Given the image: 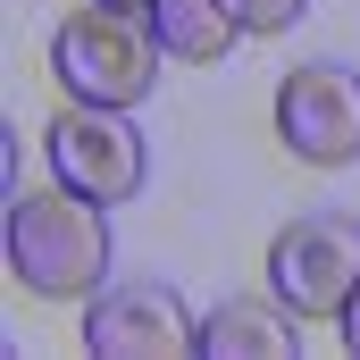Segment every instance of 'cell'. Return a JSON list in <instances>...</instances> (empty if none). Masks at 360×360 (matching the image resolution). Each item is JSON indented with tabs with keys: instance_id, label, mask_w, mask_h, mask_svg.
<instances>
[{
	"instance_id": "obj_4",
	"label": "cell",
	"mask_w": 360,
	"mask_h": 360,
	"mask_svg": "<svg viewBox=\"0 0 360 360\" xmlns=\"http://www.w3.org/2000/svg\"><path fill=\"white\" fill-rule=\"evenodd\" d=\"M42 151H51L59 184H68V193H84V201H101V210L134 201V193H143V176H151L143 134L126 126V109H101V101H68V109L51 117Z\"/></svg>"
},
{
	"instance_id": "obj_10",
	"label": "cell",
	"mask_w": 360,
	"mask_h": 360,
	"mask_svg": "<svg viewBox=\"0 0 360 360\" xmlns=\"http://www.w3.org/2000/svg\"><path fill=\"white\" fill-rule=\"evenodd\" d=\"M344 344H352V352H360V293H352V302H344Z\"/></svg>"
},
{
	"instance_id": "obj_1",
	"label": "cell",
	"mask_w": 360,
	"mask_h": 360,
	"mask_svg": "<svg viewBox=\"0 0 360 360\" xmlns=\"http://www.w3.org/2000/svg\"><path fill=\"white\" fill-rule=\"evenodd\" d=\"M8 269L42 302H92V285L109 276V218L84 193H25L8 210Z\"/></svg>"
},
{
	"instance_id": "obj_7",
	"label": "cell",
	"mask_w": 360,
	"mask_h": 360,
	"mask_svg": "<svg viewBox=\"0 0 360 360\" xmlns=\"http://www.w3.org/2000/svg\"><path fill=\"white\" fill-rule=\"evenodd\" d=\"M201 352L210 360H285V352H302V335H293L285 302H218L201 319Z\"/></svg>"
},
{
	"instance_id": "obj_9",
	"label": "cell",
	"mask_w": 360,
	"mask_h": 360,
	"mask_svg": "<svg viewBox=\"0 0 360 360\" xmlns=\"http://www.w3.org/2000/svg\"><path fill=\"white\" fill-rule=\"evenodd\" d=\"M302 8L310 0H226V17L243 34H285V25H302Z\"/></svg>"
},
{
	"instance_id": "obj_6",
	"label": "cell",
	"mask_w": 360,
	"mask_h": 360,
	"mask_svg": "<svg viewBox=\"0 0 360 360\" xmlns=\"http://www.w3.org/2000/svg\"><path fill=\"white\" fill-rule=\"evenodd\" d=\"M84 352H101V360H184V352H201V327L176 302V285L134 276V285H109V293L84 302Z\"/></svg>"
},
{
	"instance_id": "obj_11",
	"label": "cell",
	"mask_w": 360,
	"mask_h": 360,
	"mask_svg": "<svg viewBox=\"0 0 360 360\" xmlns=\"http://www.w3.org/2000/svg\"><path fill=\"white\" fill-rule=\"evenodd\" d=\"M109 8H151V0H109Z\"/></svg>"
},
{
	"instance_id": "obj_2",
	"label": "cell",
	"mask_w": 360,
	"mask_h": 360,
	"mask_svg": "<svg viewBox=\"0 0 360 360\" xmlns=\"http://www.w3.org/2000/svg\"><path fill=\"white\" fill-rule=\"evenodd\" d=\"M160 59H168V51H160L151 17H143V8H109V0L76 8V17L51 34V68H59V84L76 92V101H101V109H134V101H151Z\"/></svg>"
},
{
	"instance_id": "obj_3",
	"label": "cell",
	"mask_w": 360,
	"mask_h": 360,
	"mask_svg": "<svg viewBox=\"0 0 360 360\" xmlns=\"http://www.w3.org/2000/svg\"><path fill=\"white\" fill-rule=\"evenodd\" d=\"M269 285L293 319H344L360 293V218L344 210H310L269 243Z\"/></svg>"
},
{
	"instance_id": "obj_8",
	"label": "cell",
	"mask_w": 360,
	"mask_h": 360,
	"mask_svg": "<svg viewBox=\"0 0 360 360\" xmlns=\"http://www.w3.org/2000/svg\"><path fill=\"white\" fill-rule=\"evenodd\" d=\"M151 17V34H160V51L168 59H193V68H218L226 51H235V17H226V0H151L143 8Z\"/></svg>"
},
{
	"instance_id": "obj_5",
	"label": "cell",
	"mask_w": 360,
	"mask_h": 360,
	"mask_svg": "<svg viewBox=\"0 0 360 360\" xmlns=\"http://www.w3.org/2000/svg\"><path fill=\"white\" fill-rule=\"evenodd\" d=\"M276 134L310 168H352L360 160V76L344 59H302L276 84Z\"/></svg>"
}]
</instances>
